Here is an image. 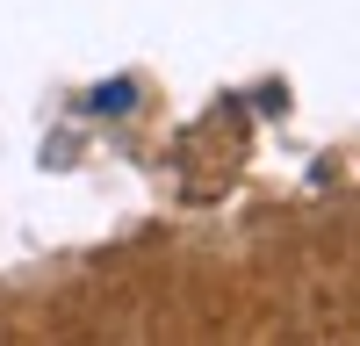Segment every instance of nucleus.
Here are the masks:
<instances>
[]
</instances>
